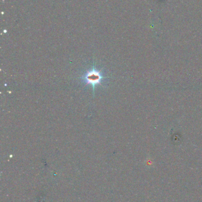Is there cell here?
Instances as JSON below:
<instances>
[{
  "label": "cell",
  "instance_id": "1",
  "mask_svg": "<svg viewBox=\"0 0 202 202\" xmlns=\"http://www.w3.org/2000/svg\"><path fill=\"white\" fill-rule=\"evenodd\" d=\"M104 76L100 70L93 66L91 70H88L82 77L81 79L86 83V85H91L93 88V93L94 94L95 87L98 85H101L102 80L104 79Z\"/></svg>",
  "mask_w": 202,
  "mask_h": 202
}]
</instances>
